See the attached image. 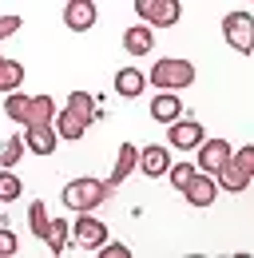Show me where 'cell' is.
Wrapping results in <instances>:
<instances>
[{"label":"cell","instance_id":"cell-1","mask_svg":"<svg viewBox=\"0 0 254 258\" xmlns=\"http://www.w3.org/2000/svg\"><path fill=\"white\" fill-rule=\"evenodd\" d=\"M195 64L190 60H179V56H163L151 72H147V80L155 84L159 92H183V88H190L195 84Z\"/></svg>","mask_w":254,"mask_h":258},{"label":"cell","instance_id":"cell-2","mask_svg":"<svg viewBox=\"0 0 254 258\" xmlns=\"http://www.w3.org/2000/svg\"><path fill=\"white\" fill-rule=\"evenodd\" d=\"M107 199V187H103V179H92V175H80V179H72V183H64L60 191V203L68 211H95L99 203Z\"/></svg>","mask_w":254,"mask_h":258},{"label":"cell","instance_id":"cell-3","mask_svg":"<svg viewBox=\"0 0 254 258\" xmlns=\"http://www.w3.org/2000/svg\"><path fill=\"white\" fill-rule=\"evenodd\" d=\"M131 4H135V16L143 24H151L155 32L175 28L183 20V0H131Z\"/></svg>","mask_w":254,"mask_h":258},{"label":"cell","instance_id":"cell-4","mask_svg":"<svg viewBox=\"0 0 254 258\" xmlns=\"http://www.w3.org/2000/svg\"><path fill=\"white\" fill-rule=\"evenodd\" d=\"M222 40H226L238 56H250L254 52V16L242 12V8L226 12V16H222Z\"/></svg>","mask_w":254,"mask_h":258},{"label":"cell","instance_id":"cell-5","mask_svg":"<svg viewBox=\"0 0 254 258\" xmlns=\"http://www.w3.org/2000/svg\"><path fill=\"white\" fill-rule=\"evenodd\" d=\"M230 143L226 139H203L199 147H195V167L199 171H207V175H219L222 167H226V159H230Z\"/></svg>","mask_w":254,"mask_h":258},{"label":"cell","instance_id":"cell-6","mask_svg":"<svg viewBox=\"0 0 254 258\" xmlns=\"http://www.w3.org/2000/svg\"><path fill=\"white\" fill-rule=\"evenodd\" d=\"M72 242H80L84 250H99L107 242V223H99L92 211H80V219L72 226Z\"/></svg>","mask_w":254,"mask_h":258},{"label":"cell","instance_id":"cell-7","mask_svg":"<svg viewBox=\"0 0 254 258\" xmlns=\"http://www.w3.org/2000/svg\"><path fill=\"white\" fill-rule=\"evenodd\" d=\"M203 139H207V127H203L195 115H190V119L179 115L175 123H167V143H171V147H179V151H195Z\"/></svg>","mask_w":254,"mask_h":258},{"label":"cell","instance_id":"cell-8","mask_svg":"<svg viewBox=\"0 0 254 258\" xmlns=\"http://www.w3.org/2000/svg\"><path fill=\"white\" fill-rule=\"evenodd\" d=\"M95 20H99L95 0H68L64 4V28L68 32H92Z\"/></svg>","mask_w":254,"mask_h":258},{"label":"cell","instance_id":"cell-9","mask_svg":"<svg viewBox=\"0 0 254 258\" xmlns=\"http://www.w3.org/2000/svg\"><path fill=\"white\" fill-rule=\"evenodd\" d=\"M183 199H187L190 207L207 211V207L219 199V179H215V175H207V171H195V179L183 187Z\"/></svg>","mask_w":254,"mask_h":258},{"label":"cell","instance_id":"cell-10","mask_svg":"<svg viewBox=\"0 0 254 258\" xmlns=\"http://www.w3.org/2000/svg\"><path fill=\"white\" fill-rule=\"evenodd\" d=\"M131 171H139V147H135V143H123V147H119V155H115V167H111V175L103 179L107 195L119 191V187L127 183V175H131Z\"/></svg>","mask_w":254,"mask_h":258},{"label":"cell","instance_id":"cell-11","mask_svg":"<svg viewBox=\"0 0 254 258\" xmlns=\"http://www.w3.org/2000/svg\"><path fill=\"white\" fill-rule=\"evenodd\" d=\"M171 151L167 147H159V143H147V147H139V171L147 175V179H159V175H167L171 171Z\"/></svg>","mask_w":254,"mask_h":258},{"label":"cell","instance_id":"cell-12","mask_svg":"<svg viewBox=\"0 0 254 258\" xmlns=\"http://www.w3.org/2000/svg\"><path fill=\"white\" fill-rule=\"evenodd\" d=\"M20 135H24V147H28L32 155H52V151L60 147V135H56L52 123H44V127H24Z\"/></svg>","mask_w":254,"mask_h":258},{"label":"cell","instance_id":"cell-13","mask_svg":"<svg viewBox=\"0 0 254 258\" xmlns=\"http://www.w3.org/2000/svg\"><path fill=\"white\" fill-rule=\"evenodd\" d=\"M123 48H127V56H151V48H155V28L151 24H131L123 32Z\"/></svg>","mask_w":254,"mask_h":258},{"label":"cell","instance_id":"cell-14","mask_svg":"<svg viewBox=\"0 0 254 258\" xmlns=\"http://www.w3.org/2000/svg\"><path fill=\"white\" fill-rule=\"evenodd\" d=\"M115 96H123V99H135V96H143V88H147V76L139 72L135 64H127V68H119L115 72Z\"/></svg>","mask_w":254,"mask_h":258},{"label":"cell","instance_id":"cell-15","mask_svg":"<svg viewBox=\"0 0 254 258\" xmlns=\"http://www.w3.org/2000/svg\"><path fill=\"white\" fill-rule=\"evenodd\" d=\"M179 115H183V96H175V92L151 96V119L155 123H175Z\"/></svg>","mask_w":254,"mask_h":258},{"label":"cell","instance_id":"cell-16","mask_svg":"<svg viewBox=\"0 0 254 258\" xmlns=\"http://www.w3.org/2000/svg\"><path fill=\"white\" fill-rule=\"evenodd\" d=\"M56 111H60V107H56V99H52V96H32L28 99V115H24L20 127H44V123L56 119Z\"/></svg>","mask_w":254,"mask_h":258},{"label":"cell","instance_id":"cell-17","mask_svg":"<svg viewBox=\"0 0 254 258\" xmlns=\"http://www.w3.org/2000/svg\"><path fill=\"white\" fill-rule=\"evenodd\" d=\"M52 127H56V135H60V139H68V143H76V139H84V131L92 127V123H84L80 115H72V111L64 107V111H56V119H52Z\"/></svg>","mask_w":254,"mask_h":258},{"label":"cell","instance_id":"cell-18","mask_svg":"<svg viewBox=\"0 0 254 258\" xmlns=\"http://www.w3.org/2000/svg\"><path fill=\"white\" fill-rule=\"evenodd\" d=\"M64 107H68L72 115H80L84 123H92V119H95V96H92V92H72V96L64 99Z\"/></svg>","mask_w":254,"mask_h":258},{"label":"cell","instance_id":"cell-19","mask_svg":"<svg viewBox=\"0 0 254 258\" xmlns=\"http://www.w3.org/2000/svg\"><path fill=\"white\" fill-rule=\"evenodd\" d=\"M24 84V64L20 60H0V96L16 92Z\"/></svg>","mask_w":254,"mask_h":258},{"label":"cell","instance_id":"cell-20","mask_svg":"<svg viewBox=\"0 0 254 258\" xmlns=\"http://www.w3.org/2000/svg\"><path fill=\"white\" fill-rule=\"evenodd\" d=\"M28 226L36 238H48V226H52V219H48V207H44V199H32L28 207Z\"/></svg>","mask_w":254,"mask_h":258},{"label":"cell","instance_id":"cell-21","mask_svg":"<svg viewBox=\"0 0 254 258\" xmlns=\"http://www.w3.org/2000/svg\"><path fill=\"white\" fill-rule=\"evenodd\" d=\"M44 242H48V250H52V254H64V250H68V242H72V230H68V223H64V219H52V226H48V238H44Z\"/></svg>","mask_w":254,"mask_h":258},{"label":"cell","instance_id":"cell-22","mask_svg":"<svg viewBox=\"0 0 254 258\" xmlns=\"http://www.w3.org/2000/svg\"><path fill=\"white\" fill-rule=\"evenodd\" d=\"M24 151H28V147H24V135H8V139H0V167H16Z\"/></svg>","mask_w":254,"mask_h":258},{"label":"cell","instance_id":"cell-23","mask_svg":"<svg viewBox=\"0 0 254 258\" xmlns=\"http://www.w3.org/2000/svg\"><path fill=\"white\" fill-rule=\"evenodd\" d=\"M28 99L32 96H20V88L8 92V96H4V115H8L12 123H24V115H28Z\"/></svg>","mask_w":254,"mask_h":258},{"label":"cell","instance_id":"cell-24","mask_svg":"<svg viewBox=\"0 0 254 258\" xmlns=\"http://www.w3.org/2000/svg\"><path fill=\"white\" fill-rule=\"evenodd\" d=\"M24 191V183L12 175V167H0V203H16Z\"/></svg>","mask_w":254,"mask_h":258},{"label":"cell","instance_id":"cell-25","mask_svg":"<svg viewBox=\"0 0 254 258\" xmlns=\"http://www.w3.org/2000/svg\"><path fill=\"white\" fill-rule=\"evenodd\" d=\"M195 171H199V167H195L190 159H179V163H171L167 179H171V187H175V191H183V187H187L190 179H195Z\"/></svg>","mask_w":254,"mask_h":258},{"label":"cell","instance_id":"cell-26","mask_svg":"<svg viewBox=\"0 0 254 258\" xmlns=\"http://www.w3.org/2000/svg\"><path fill=\"white\" fill-rule=\"evenodd\" d=\"M230 163H234L242 175H250V179H254V143L238 147V151H230Z\"/></svg>","mask_w":254,"mask_h":258},{"label":"cell","instance_id":"cell-27","mask_svg":"<svg viewBox=\"0 0 254 258\" xmlns=\"http://www.w3.org/2000/svg\"><path fill=\"white\" fill-rule=\"evenodd\" d=\"M16 250H20V238H16L8 226H0V258H12Z\"/></svg>","mask_w":254,"mask_h":258},{"label":"cell","instance_id":"cell-28","mask_svg":"<svg viewBox=\"0 0 254 258\" xmlns=\"http://www.w3.org/2000/svg\"><path fill=\"white\" fill-rule=\"evenodd\" d=\"M24 28V16H16V12H8V16H0V40H8V36H16Z\"/></svg>","mask_w":254,"mask_h":258},{"label":"cell","instance_id":"cell-29","mask_svg":"<svg viewBox=\"0 0 254 258\" xmlns=\"http://www.w3.org/2000/svg\"><path fill=\"white\" fill-rule=\"evenodd\" d=\"M99 258H131V250H127V242H103Z\"/></svg>","mask_w":254,"mask_h":258},{"label":"cell","instance_id":"cell-30","mask_svg":"<svg viewBox=\"0 0 254 258\" xmlns=\"http://www.w3.org/2000/svg\"><path fill=\"white\" fill-rule=\"evenodd\" d=\"M0 60H4V56H0Z\"/></svg>","mask_w":254,"mask_h":258}]
</instances>
